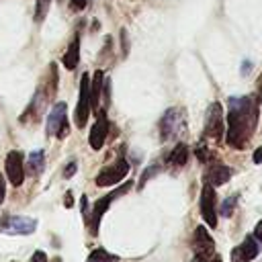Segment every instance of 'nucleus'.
I'll return each mask as SVG.
<instances>
[{
  "mask_svg": "<svg viewBox=\"0 0 262 262\" xmlns=\"http://www.w3.org/2000/svg\"><path fill=\"white\" fill-rule=\"evenodd\" d=\"M192 250H194V256H213L215 254V242H213V237L209 235V231L203 225H199L194 229Z\"/></svg>",
  "mask_w": 262,
  "mask_h": 262,
  "instance_id": "obj_11",
  "label": "nucleus"
},
{
  "mask_svg": "<svg viewBox=\"0 0 262 262\" xmlns=\"http://www.w3.org/2000/svg\"><path fill=\"white\" fill-rule=\"evenodd\" d=\"M66 111H68V106H66L63 100H59V102L53 104V108H51L49 115H47V125H45V129H47V137L59 133L61 125L68 121V119H66Z\"/></svg>",
  "mask_w": 262,
  "mask_h": 262,
  "instance_id": "obj_12",
  "label": "nucleus"
},
{
  "mask_svg": "<svg viewBox=\"0 0 262 262\" xmlns=\"http://www.w3.org/2000/svg\"><path fill=\"white\" fill-rule=\"evenodd\" d=\"M102 86H104V74L100 70L94 72L92 76V82H90V96H92V106L98 108V102H100V94H102Z\"/></svg>",
  "mask_w": 262,
  "mask_h": 262,
  "instance_id": "obj_16",
  "label": "nucleus"
},
{
  "mask_svg": "<svg viewBox=\"0 0 262 262\" xmlns=\"http://www.w3.org/2000/svg\"><path fill=\"white\" fill-rule=\"evenodd\" d=\"M51 262H61V258H53V260H51Z\"/></svg>",
  "mask_w": 262,
  "mask_h": 262,
  "instance_id": "obj_33",
  "label": "nucleus"
},
{
  "mask_svg": "<svg viewBox=\"0 0 262 262\" xmlns=\"http://www.w3.org/2000/svg\"><path fill=\"white\" fill-rule=\"evenodd\" d=\"M6 176L10 180V184L20 186L25 182V162H23V154L18 149L8 151L6 156Z\"/></svg>",
  "mask_w": 262,
  "mask_h": 262,
  "instance_id": "obj_8",
  "label": "nucleus"
},
{
  "mask_svg": "<svg viewBox=\"0 0 262 262\" xmlns=\"http://www.w3.org/2000/svg\"><path fill=\"white\" fill-rule=\"evenodd\" d=\"M196 158H199L201 162H207V160H209V151H207L205 145H199V147H196Z\"/></svg>",
  "mask_w": 262,
  "mask_h": 262,
  "instance_id": "obj_24",
  "label": "nucleus"
},
{
  "mask_svg": "<svg viewBox=\"0 0 262 262\" xmlns=\"http://www.w3.org/2000/svg\"><path fill=\"white\" fill-rule=\"evenodd\" d=\"M192 262H221V258L217 254H213V256H194Z\"/></svg>",
  "mask_w": 262,
  "mask_h": 262,
  "instance_id": "obj_23",
  "label": "nucleus"
},
{
  "mask_svg": "<svg viewBox=\"0 0 262 262\" xmlns=\"http://www.w3.org/2000/svg\"><path fill=\"white\" fill-rule=\"evenodd\" d=\"M74 172H76V162H70V164H68V168L63 170V176H66V178H70V176H74Z\"/></svg>",
  "mask_w": 262,
  "mask_h": 262,
  "instance_id": "obj_27",
  "label": "nucleus"
},
{
  "mask_svg": "<svg viewBox=\"0 0 262 262\" xmlns=\"http://www.w3.org/2000/svg\"><path fill=\"white\" fill-rule=\"evenodd\" d=\"M70 6H72L74 10H82V8L86 6V0H70Z\"/></svg>",
  "mask_w": 262,
  "mask_h": 262,
  "instance_id": "obj_28",
  "label": "nucleus"
},
{
  "mask_svg": "<svg viewBox=\"0 0 262 262\" xmlns=\"http://www.w3.org/2000/svg\"><path fill=\"white\" fill-rule=\"evenodd\" d=\"M225 127H223V108L219 102H211L207 111V121H205V135L211 139H221Z\"/></svg>",
  "mask_w": 262,
  "mask_h": 262,
  "instance_id": "obj_7",
  "label": "nucleus"
},
{
  "mask_svg": "<svg viewBox=\"0 0 262 262\" xmlns=\"http://www.w3.org/2000/svg\"><path fill=\"white\" fill-rule=\"evenodd\" d=\"M31 262H47V256L43 250H37L33 256H31Z\"/></svg>",
  "mask_w": 262,
  "mask_h": 262,
  "instance_id": "obj_25",
  "label": "nucleus"
},
{
  "mask_svg": "<svg viewBox=\"0 0 262 262\" xmlns=\"http://www.w3.org/2000/svg\"><path fill=\"white\" fill-rule=\"evenodd\" d=\"M235 203H237V196H235V194L227 196V199L221 203V215H223V217H229V215L233 213V207H235Z\"/></svg>",
  "mask_w": 262,
  "mask_h": 262,
  "instance_id": "obj_20",
  "label": "nucleus"
},
{
  "mask_svg": "<svg viewBox=\"0 0 262 262\" xmlns=\"http://www.w3.org/2000/svg\"><path fill=\"white\" fill-rule=\"evenodd\" d=\"M260 252V246L254 237H246L237 248H233L231 252V262H250L258 256Z\"/></svg>",
  "mask_w": 262,
  "mask_h": 262,
  "instance_id": "obj_13",
  "label": "nucleus"
},
{
  "mask_svg": "<svg viewBox=\"0 0 262 262\" xmlns=\"http://www.w3.org/2000/svg\"><path fill=\"white\" fill-rule=\"evenodd\" d=\"M127 174H129V164H127V160L121 158L115 164H111V166H106L104 170L98 172L96 186H113V184H119Z\"/></svg>",
  "mask_w": 262,
  "mask_h": 262,
  "instance_id": "obj_5",
  "label": "nucleus"
},
{
  "mask_svg": "<svg viewBox=\"0 0 262 262\" xmlns=\"http://www.w3.org/2000/svg\"><path fill=\"white\" fill-rule=\"evenodd\" d=\"M254 237L262 242V219H260V221H258V225L254 227Z\"/></svg>",
  "mask_w": 262,
  "mask_h": 262,
  "instance_id": "obj_31",
  "label": "nucleus"
},
{
  "mask_svg": "<svg viewBox=\"0 0 262 262\" xmlns=\"http://www.w3.org/2000/svg\"><path fill=\"white\" fill-rule=\"evenodd\" d=\"M158 170H160L158 166H151V168H147V170L141 174V180H139V188H141V186H143V184H145V182H147V180H149V178H151V176H154Z\"/></svg>",
  "mask_w": 262,
  "mask_h": 262,
  "instance_id": "obj_22",
  "label": "nucleus"
},
{
  "mask_svg": "<svg viewBox=\"0 0 262 262\" xmlns=\"http://www.w3.org/2000/svg\"><path fill=\"white\" fill-rule=\"evenodd\" d=\"M133 184L131 182H125L123 186H119L117 190H113V192H108L106 196H102V199H98L96 203H94V209H92V215H90V219H88V223H90V231L92 233H96L98 231V225H100V219H102V215H104V211L108 209V205L117 199V196H121V194H125L129 188H131Z\"/></svg>",
  "mask_w": 262,
  "mask_h": 262,
  "instance_id": "obj_4",
  "label": "nucleus"
},
{
  "mask_svg": "<svg viewBox=\"0 0 262 262\" xmlns=\"http://www.w3.org/2000/svg\"><path fill=\"white\" fill-rule=\"evenodd\" d=\"M106 133H108V121H106V113H104V108H100V111H98V115H96V123L92 125L90 135H88L90 147L98 151V149L104 145Z\"/></svg>",
  "mask_w": 262,
  "mask_h": 262,
  "instance_id": "obj_10",
  "label": "nucleus"
},
{
  "mask_svg": "<svg viewBox=\"0 0 262 262\" xmlns=\"http://www.w3.org/2000/svg\"><path fill=\"white\" fill-rule=\"evenodd\" d=\"M4 196H6V180H4V176L0 174V205L4 203Z\"/></svg>",
  "mask_w": 262,
  "mask_h": 262,
  "instance_id": "obj_26",
  "label": "nucleus"
},
{
  "mask_svg": "<svg viewBox=\"0 0 262 262\" xmlns=\"http://www.w3.org/2000/svg\"><path fill=\"white\" fill-rule=\"evenodd\" d=\"M68 133H70V125H68V121H66V123L61 125V129H59V133H57V137H59V139H63V137H66Z\"/></svg>",
  "mask_w": 262,
  "mask_h": 262,
  "instance_id": "obj_30",
  "label": "nucleus"
},
{
  "mask_svg": "<svg viewBox=\"0 0 262 262\" xmlns=\"http://www.w3.org/2000/svg\"><path fill=\"white\" fill-rule=\"evenodd\" d=\"M86 262H119V256L108 254L106 250L98 248V250H94V252L88 256V260H86Z\"/></svg>",
  "mask_w": 262,
  "mask_h": 262,
  "instance_id": "obj_19",
  "label": "nucleus"
},
{
  "mask_svg": "<svg viewBox=\"0 0 262 262\" xmlns=\"http://www.w3.org/2000/svg\"><path fill=\"white\" fill-rule=\"evenodd\" d=\"M63 203H66V207H72V192H68V194H66Z\"/></svg>",
  "mask_w": 262,
  "mask_h": 262,
  "instance_id": "obj_32",
  "label": "nucleus"
},
{
  "mask_svg": "<svg viewBox=\"0 0 262 262\" xmlns=\"http://www.w3.org/2000/svg\"><path fill=\"white\" fill-rule=\"evenodd\" d=\"M78 59H80V37L76 35L74 39H72V43H70V47L66 49V53H63V66H66V70H74L76 66H78Z\"/></svg>",
  "mask_w": 262,
  "mask_h": 262,
  "instance_id": "obj_15",
  "label": "nucleus"
},
{
  "mask_svg": "<svg viewBox=\"0 0 262 262\" xmlns=\"http://www.w3.org/2000/svg\"><path fill=\"white\" fill-rule=\"evenodd\" d=\"M90 106H92V96H90V76L84 74L80 80V96H78V104H76V113H74V123L76 127H86L88 123V115H90Z\"/></svg>",
  "mask_w": 262,
  "mask_h": 262,
  "instance_id": "obj_2",
  "label": "nucleus"
},
{
  "mask_svg": "<svg viewBox=\"0 0 262 262\" xmlns=\"http://www.w3.org/2000/svg\"><path fill=\"white\" fill-rule=\"evenodd\" d=\"M49 10V0H37V10H35V18L37 20H43L45 14Z\"/></svg>",
  "mask_w": 262,
  "mask_h": 262,
  "instance_id": "obj_21",
  "label": "nucleus"
},
{
  "mask_svg": "<svg viewBox=\"0 0 262 262\" xmlns=\"http://www.w3.org/2000/svg\"><path fill=\"white\" fill-rule=\"evenodd\" d=\"M201 215L209 227L217 225V196H215V188L207 182L201 190Z\"/></svg>",
  "mask_w": 262,
  "mask_h": 262,
  "instance_id": "obj_6",
  "label": "nucleus"
},
{
  "mask_svg": "<svg viewBox=\"0 0 262 262\" xmlns=\"http://www.w3.org/2000/svg\"><path fill=\"white\" fill-rule=\"evenodd\" d=\"M37 229V221L23 215H8L0 219V231L8 235H29Z\"/></svg>",
  "mask_w": 262,
  "mask_h": 262,
  "instance_id": "obj_3",
  "label": "nucleus"
},
{
  "mask_svg": "<svg viewBox=\"0 0 262 262\" xmlns=\"http://www.w3.org/2000/svg\"><path fill=\"white\" fill-rule=\"evenodd\" d=\"M252 160H254V164H262V145H260V147H256V151H254Z\"/></svg>",
  "mask_w": 262,
  "mask_h": 262,
  "instance_id": "obj_29",
  "label": "nucleus"
},
{
  "mask_svg": "<svg viewBox=\"0 0 262 262\" xmlns=\"http://www.w3.org/2000/svg\"><path fill=\"white\" fill-rule=\"evenodd\" d=\"M229 178H231V168H227V166H223V164H213V166L207 170V174H205V182L211 184V186H221V184H225Z\"/></svg>",
  "mask_w": 262,
  "mask_h": 262,
  "instance_id": "obj_14",
  "label": "nucleus"
},
{
  "mask_svg": "<svg viewBox=\"0 0 262 262\" xmlns=\"http://www.w3.org/2000/svg\"><path fill=\"white\" fill-rule=\"evenodd\" d=\"M256 123H258V98H254V96L229 98L225 139L231 147L244 149L252 131L256 129Z\"/></svg>",
  "mask_w": 262,
  "mask_h": 262,
  "instance_id": "obj_1",
  "label": "nucleus"
},
{
  "mask_svg": "<svg viewBox=\"0 0 262 262\" xmlns=\"http://www.w3.org/2000/svg\"><path fill=\"white\" fill-rule=\"evenodd\" d=\"M43 168H45V154H43L41 149L31 151V154H29V172H31L33 176H39V174L43 172Z\"/></svg>",
  "mask_w": 262,
  "mask_h": 262,
  "instance_id": "obj_17",
  "label": "nucleus"
},
{
  "mask_svg": "<svg viewBox=\"0 0 262 262\" xmlns=\"http://www.w3.org/2000/svg\"><path fill=\"white\" fill-rule=\"evenodd\" d=\"M186 160H188V147L184 143H178L168 156V164H172V166H184Z\"/></svg>",
  "mask_w": 262,
  "mask_h": 262,
  "instance_id": "obj_18",
  "label": "nucleus"
},
{
  "mask_svg": "<svg viewBox=\"0 0 262 262\" xmlns=\"http://www.w3.org/2000/svg\"><path fill=\"white\" fill-rule=\"evenodd\" d=\"M182 129V115L178 108H168L160 121V131H162V139H172L178 135V131Z\"/></svg>",
  "mask_w": 262,
  "mask_h": 262,
  "instance_id": "obj_9",
  "label": "nucleus"
}]
</instances>
